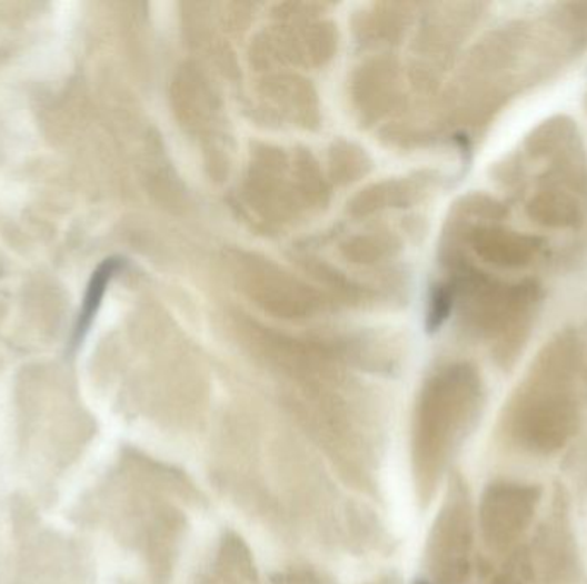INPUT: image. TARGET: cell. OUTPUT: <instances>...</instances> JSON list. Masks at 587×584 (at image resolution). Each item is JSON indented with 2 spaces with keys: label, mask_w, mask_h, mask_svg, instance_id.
Instances as JSON below:
<instances>
[{
  "label": "cell",
  "mask_w": 587,
  "mask_h": 584,
  "mask_svg": "<svg viewBox=\"0 0 587 584\" xmlns=\"http://www.w3.org/2000/svg\"><path fill=\"white\" fill-rule=\"evenodd\" d=\"M577 420L576 405L569 397L548 394L519 403L510 429L524 450L550 454L564 447L576 434Z\"/></svg>",
  "instance_id": "1"
},
{
  "label": "cell",
  "mask_w": 587,
  "mask_h": 584,
  "mask_svg": "<svg viewBox=\"0 0 587 584\" xmlns=\"http://www.w3.org/2000/svg\"><path fill=\"white\" fill-rule=\"evenodd\" d=\"M538 485L497 482L482 497L481 526L486 542L497 551L510 547L529 528L541 502Z\"/></svg>",
  "instance_id": "2"
},
{
  "label": "cell",
  "mask_w": 587,
  "mask_h": 584,
  "mask_svg": "<svg viewBox=\"0 0 587 584\" xmlns=\"http://www.w3.org/2000/svg\"><path fill=\"white\" fill-rule=\"evenodd\" d=\"M122 263H125V261L119 258L106 259V261L93 271V274H91L87 293H84L83 305H81L80 315H78V322H76V341L83 340L84 334L90 331L91 322L97 318L98 309L102 305L103 296H106L110 281L116 276L117 271L121 270Z\"/></svg>",
  "instance_id": "3"
},
{
  "label": "cell",
  "mask_w": 587,
  "mask_h": 584,
  "mask_svg": "<svg viewBox=\"0 0 587 584\" xmlns=\"http://www.w3.org/2000/svg\"><path fill=\"white\" fill-rule=\"evenodd\" d=\"M452 308V299L448 295L447 290L438 289L435 292L434 299H431V305H429L428 314V331H437L438 328L444 324L445 319L448 318V312Z\"/></svg>",
  "instance_id": "4"
}]
</instances>
